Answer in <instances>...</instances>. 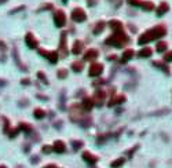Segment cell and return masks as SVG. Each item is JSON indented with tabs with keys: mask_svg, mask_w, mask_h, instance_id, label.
<instances>
[{
	"mask_svg": "<svg viewBox=\"0 0 172 168\" xmlns=\"http://www.w3.org/2000/svg\"><path fill=\"white\" fill-rule=\"evenodd\" d=\"M128 40H130V39H128V36L125 35L123 30H119V32H114L113 35H112L110 37L106 40V44L121 48V47H124L125 44L128 43Z\"/></svg>",
	"mask_w": 172,
	"mask_h": 168,
	"instance_id": "1",
	"label": "cell"
},
{
	"mask_svg": "<svg viewBox=\"0 0 172 168\" xmlns=\"http://www.w3.org/2000/svg\"><path fill=\"white\" fill-rule=\"evenodd\" d=\"M54 22H55V25L58 28H62L66 25V15H65V13L62 10H57L54 13Z\"/></svg>",
	"mask_w": 172,
	"mask_h": 168,
	"instance_id": "2",
	"label": "cell"
},
{
	"mask_svg": "<svg viewBox=\"0 0 172 168\" xmlns=\"http://www.w3.org/2000/svg\"><path fill=\"white\" fill-rule=\"evenodd\" d=\"M72 19L75 22H84L87 19V14L83 8H75L72 11Z\"/></svg>",
	"mask_w": 172,
	"mask_h": 168,
	"instance_id": "3",
	"label": "cell"
},
{
	"mask_svg": "<svg viewBox=\"0 0 172 168\" xmlns=\"http://www.w3.org/2000/svg\"><path fill=\"white\" fill-rule=\"evenodd\" d=\"M102 72H103V66H102V63L94 62V63H91V66H90L88 74H90L91 77H99L101 74H102Z\"/></svg>",
	"mask_w": 172,
	"mask_h": 168,
	"instance_id": "4",
	"label": "cell"
},
{
	"mask_svg": "<svg viewBox=\"0 0 172 168\" xmlns=\"http://www.w3.org/2000/svg\"><path fill=\"white\" fill-rule=\"evenodd\" d=\"M39 52H40V55H43V57L47 58L51 63H57V62H58V58L59 57H58V52H57V51H46V50L40 48Z\"/></svg>",
	"mask_w": 172,
	"mask_h": 168,
	"instance_id": "5",
	"label": "cell"
},
{
	"mask_svg": "<svg viewBox=\"0 0 172 168\" xmlns=\"http://www.w3.org/2000/svg\"><path fill=\"white\" fill-rule=\"evenodd\" d=\"M70 118H72L73 121H80L81 118V105H72V107H70Z\"/></svg>",
	"mask_w": 172,
	"mask_h": 168,
	"instance_id": "6",
	"label": "cell"
},
{
	"mask_svg": "<svg viewBox=\"0 0 172 168\" xmlns=\"http://www.w3.org/2000/svg\"><path fill=\"white\" fill-rule=\"evenodd\" d=\"M153 40H156V37H154V35H153V30L150 29V30H147L146 33H143V35L139 37L138 43L141 44V46H145V44L150 43V41H153Z\"/></svg>",
	"mask_w": 172,
	"mask_h": 168,
	"instance_id": "7",
	"label": "cell"
},
{
	"mask_svg": "<svg viewBox=\"0 0 172 168\" xmlns=\"http://www.w3.org/2000/svg\"><path fill=\"white\" fill-rule=\"evenodd\" d=\"M106 98V94L103 92V91H97V92L94 94V96H92V102H94V105H98V106H101V105L103 103V101H105Z\"/></svg>",
	"mask_w": 172,
	"mask_h": 168,
	"instance_id": "8",
	"label": "cell"
},
{
	"mask_svg": "<svg viewBox=\"0 0 172 168\" xmlns=\"http://www.w3.org/2000/svg\"><path fill=\"white\" fill-rule=\"evenodd\" d=\"M25 43H26V46L29 47V48H36L37 47V39L35 37L32 33H26V36H25Z\"/></svg>",
	"mask_w": 172,
	"mask_h": 168,
	"instance_id": "9",
	"label": "cell"
},
{
	"mask_svg": "<svg viewBox=\"0 0 172 168\" xmlns=\"http://www.w3.org/2000/svg\"><path fill=\"white\" fill-rule=\"evenodd\" d=\"M152 30H153V35H154L156 39L163 37V36H165V33H167V29H165L164 25H157V26L153 28Z\"/></svg>",
	"mask_w": 172,
	"mask_h": 168,
	"instance_id": "10",
	"label": "cell"
},
{
	"mask_svg": "<svg viewBox=\"0 0 172 168\" xmlns=\"http://www.w3.org/2000/svg\"><path fill=\"white\" fill-rule=\"evenodd\" d=\"M53 150L57 151V153H65L66 150V145H65L62 140H55L53 145Z\"/></svg>",
	"mask_w": 172,
	"mask_h": 168,
	"instance_id": "11",
	"label": "cell"
},
{
	"mask_svg": "<svg viewBox=\"0 0 172 168\" xmlns=\"http://www.w3.org/2000/svg\"><path fill=\"white\" fill-rule=\"evenodd\" d=\"M83 48H84V44H83V41H80V40H76L75 43H73V47H72V52L75 55H79V54H81L83 52Z\"/></svg>",
	"mask_w": 172,
	"mask_h": 168,
	"instance_id": "12",
	"label": "cell"
},
{
	"mask_svg": "<svg viewBox=\"0 0 172 168\" xmlns=\"http://www.w3.org/2000/svg\"><path fill=\"white\" fill-rule=\"evenodd\" d=\"M94 107V102H92V98H86L83 102H81V109L84 112H91V109Z\"/></svg>",
	"mask_w": 172,
	"mask_h": 168,
	"instance_id": "13",
	"label": "cell"
},
{
	"mask_svg": "<svg viewBox=\"0 0 172 168\" xmlns=\"http://www.w3.org/2000/svg\"><path fill=\"white\" fill-rule=\"evenodd\" d=\"M83 160L84 161H87L88 164H95V162L98 161V157L94 156L92 153H90V151H84L83 153Z\"/></svg>",
	"mask_w": 172,
	"mask_h": 168,
	"instance_id": "14",
	"label": "cell"
},
{
	"mask_svg": "<svg viewBox=\"0 0 172 168\" xmlns=\"http://www.w3.org/2000/svg\"><path fill=\"white\" fill-rule=\"evenodd\" d=\"M168 10H169L168 3L163 2V3H161V4L157 7V10H156V11H157V15H158V17H163L165 13H168Z\"/></svg>",
	"mask_w": 172,
	"mask_h": 168,
	"instance_id": "15",
	"label": "cell"
},
{
	"mask_svg": "<svg viewBox=\"0 0 172 168\" xmlns=\"http://www.w3.org/2000/svg\"><path fill=\"white\" fill-rule=\"evenodd\" d=\"M98 55H99V54H98V50L90 48L88 51L86 52V55H84V59H86V61H92V59H95Z\"/></svg>",
	"mask_w": 172,
	"mask_h": 168,
	"instance_id": "16",
	"label": "cell"
},
{
	"mask_svg": "<svg viewBox=\"0 0 172 168\" xmlns=\"http://www.w3.org/2000/svg\"><path fill=\"white\" fill-rule=\"evenodd\" d=\"M124 101H125V96H124V95L114 96V98H112L110 101H109L108 106H109V107H112V106H114V105H119V103H121V102H124Z\"/></svg>",
	"mask_w": 172,
	"mask_h": 168,
	"instance_id": "17",
	"label": "cell"
},
{
	"mask_svg": "<svg viewBox=\"0 0 172 168\" xmlns=\"http://www.w3.org/2000/svg\"><path fill=\"white\" fill-rule=\"evenodd\" d=\"M110 28L113 29V32H119V30H123V24L117 19H113L110 21Z\"/></svg>",
	"mask_w": 172,
	"mask_h": 168,
	"instance_id": "18",
	"label": "cell"
},
{
	"mask_svg": "<svg viewBox=\"0 0 172 168\" xmlns=\"http://www.w3.org/2000/svg\"><path fill=\"white\" fill-rule=\"evenodd\" d=\"M152 48L150 47H145V48H142L141 51H139V57L141 58H149L152 57Z\"/></svg>",
	"mask_w": 172,
	"mask_h": 168,
	"instance_id": "19",
	"label": "cell"
},
{
	"mask_svg": "<svg viewBox=\"0 0 172 168\" xmlns=\"http://www.w3.org/2000/svg\"><path fill=\"white\" fill-rule=\"evenodd\" d=\"M134 54H135V52H134V50H125L124 54H123L121 61H123V62H128V61L134 57Z\"/></svg>",
	"mask_w": 172,
	"mask_h": 168,
	"instance_id": "20",
	"label": "cell"
},
{
	"mask_svg": "<svg viewBox=\"0 0 172 168\" xmlns=\"http://www.w3.org/2000/svg\"><path fill=\"white\" fill-rule=\"evenodd\" d=\"M167 48H168V44H167L165 41H158V43L156 44V50H157V52H164Z\"/></svg>",
	"mask_w": 172,
	"mask_h": 168,
	"instance_id": "21",
	"label": "cell"
},
{
	"mask_svg": "<svg viewBox=\"0 0 172 168\" xmlns=\"http://www.w3.org/2000/svg\"><path fill=\"white\" fill-rule=\"evenodd\" d=\"M83 68H84V65H83V62H80V61H76V62H73V65H72V69L76 72V73L81 72Z\"/></svg>",
	"mask_w": 172,
	"mask_h": 168,
	"instance_id": "22",
	"label": "cell"
},
{
	"mask_svg": "<svg viewBox=\"0 0 172 168\" xmlns=\"http://www.w3.org/2000/svg\"><path fill=\"white\" fill-rule=\"evenodd\" d=\"M33 116H35L36 118H39V120H42V118L46 117V112H44L43 109H40V107H39V109H35Z\"/></svg>",
	"mask_w": 172,
	"mask_h": 168,
	"instance_id": "23",
	"label": "cell"
},
{
	"mask_svg": "<svg viewBox=\"0 0 172 168\" xmlns=\"http://www.w3.org/2000/svg\"><path fill=\"white\" fill-rule=\"evenodd\" d=\"M103 29H105V24H103L102 21L98 22V24L95 25V28H94V35H99V33L102 32Z\"/></svg>",
	"mask_w": 172,
	"mask_h": 168,
	"instance_id": "24",
	"label": "cell"
},
{
	"mask_svg": "<svg viewBox=\"0 0 172 168\" xmlns=\"http://www.w3.org/2000/svg\"><path fill=\"white\" fill-rule=\"evenodd\" d=\"M141 7L143 8L145 11H152V10H154V4H153L152 2H143Z\"/></svg>",
	"mask_w": 172,
	"mask_h": 168,
	"instance_id": "25",
	"label": "cell"
},
{
	"mask_svg": "<svg viewBox=\"0 0 172 168\" xmlns=\"http://www.w3.org/2000/svg\"><path fill=\"white\" fill-rule=\"evenodd\" d=\"M65 43H66V33H62L61 35V50H62V52H64V54H62V57H65Z\"/></svg>",
	"mask_w": 172,
	"mask_h": 168,
	"instance_id": "26",
	"label": "cell"
},
{
	"mask_svg": "<svg viewBox=\"0 0 172 168\" xmlns=\"http://www.w3.org/2000/svg\"><path fill=\"white\" fill-rule=\"evenodd\" d=\"M153 65H154L156 68H158V69H163V70L165 72V73H169V69L167 68V66H164V63H163V62H157V61H156V62H153Z\"/></svg>",
	"mask_w": 172,
	"mask_h": 168,
	"instance_id": "27",
	"label": "cell"
},
{
	"mask_svg": "<svg viewBox=\"0 0 172 168\" xmlns=\"http://www.w3.org/2000/svg\"><path fill=\"white\" fill-rule=\"evenodd\" d=\"M124 161H125L124 159H117V160H114V161L112 162V167H113V168H119V167H121V165L124 164Z\"/></svg>",
	"mask_w": 172,
	"mask_h": 168,
	"instance_id": "28",
	"label": "cell"
},
{
	"mask_svg": "<svg viewBox=\"0 0 172 168\" xmlns=\"http://www.w3.org/2000/svg\"><path fill=\"white\" fill-rule=\"evenodd\" d=\"M20 129H22V131H24V132H28V134H29V132H31V131H32V127H31V125H29V124H25V123H21V124H20Z\"/></svg>",
	"mask_w": 172,
	"mask_h": 168,
	"instance_id": "29",
	"label": "cell"
},
{
	"mask_svg": "<svg viewBox=\"0 0 172 168\" xmlns=\"http://www.w3.org/2000/svg\"><path fill=\"white\" fill-rule=\"evenodd\" d=\"M57 74H58L59 79H65V77L68 76V70L66 69H59V70L57 72Z\"/></svg>",
	"mask_w": 172,
	"mask_h": 168,
	"instance_id": "30",
	"label": "cell"
},
{
	"mask_svg": "<svg viewBox=\"0 0 172 168\" xmlns=\"http://www.w3.org/2000/svg\"><path fill=\"white\" fill-rule=\"evenodd\" d=\"M127 2L130 3L131 6H135V7H141L142 3H143V2H141V0H127Z\"/></svg>",
	"mask_w": 172,
	"mask_h": 168,
	"instance_id": "31",
	"label": "cell"
},
{
	"mask_svg": "<svg viewBox=\"0 0 172 168\" xmlns=\"http://www.w3.org/2000/svg\"><path fill=\"white\" fill-rule=\"evenodd\" d=\"M73 147H75V150H79V149L83 146V142H77V140H73Z\"/></svg>",
	"mask_w": 172,
	"mask_h": 168,
	"instance_id": "32",
	"label": "cell"
},
{
	"mask_svg": "<svg viewBox=\"0 0 172 168\" xmlns=\"http://www.w3.org/2000/svg\"><path fill=\"white\" fill-rule=\"evenodd\" d=\"M37 76H39V79L42 80L43 83H46V84H48V80L44 77V73H43V72H39V73H37Z\"/></svg>",
	"mask_w": 172,
	"mask_h": 168,
	"instance_id": "33",
	"label": "cell"
},
{
	"mask_svg": "<svg viewBox=\"0 0 172 168\" xmlns=\"http://www.w3.org/2000/svg\"><path fill=\"white\" fill-rule=\"evenodd\" d=\"M164 58H165V61H167V62H171V61H172V51L167 52V54H165V57H164Z\"/></svg>",
	"mask_w": 172,
	"mask_h": 168,
	"instance_id": "34",
	"label": "cell"
},
{
	"mask_svg": "<svg viewBox=\"0 0 172 168\" xmlns=\"http://www.w3.org/2000/svg\"><path fill=\"white\" fill-rule=\"evenodd\" d=\"M53 7H54V6L51 4V3H47V4H44V6L42 7V10H51Z\"/></svg>",
	"mask_w": 172,
	"mask_h": 168,
	"instance_id": "35",
	"label": "cell"
},
{
	"mask_svg": "<svg viewBox=\"0 0 172 168\" xmlns=\"http://www.w3.org/2000/svg\"><path fill=\"white\" fill-rule=\"evenodd\" d=\"M51 150H53L51 146H43V153H50Z\"/></svg>",
	"mask_w": 172,
	"mask_h": 168,
	"instance_id": "36",
	"label": "cell"
},
{
	"mask_svg": "<svg viewBox=\"0 0 172 168\" xmlns=\"http://www.w3.org/2000/svg\"><path fill=\"white\" fill-rule=\"evenodd\" d=\"M97 3H98V0H88V6H92V7H94Z\"/></svg>",
	"mask_w": 172,
	"mask_h": 168,
	"instance_id": "37",
	"label": "cell"
},
{
	"mask_svg": "<svg viewBox=\"0 0 172 168\" xmlns=\"http://www.w3.org/2000/svg\"><path fill=\"white\" fill-rule=\"evenodd\" d=\"M44 168H58L57 165H54V164H50V165H47V167H44Z\"/></svg>",
	"mask_w": 172,
	"mask_h": 168,
	"instance_id": "38",
	"label": "cell"
},
{
	"mask_svg": "<svg viewBox=\"0 0 172 168\" xmlns=\"http://www.w3.org/2000/svg\"><path fill=\"white\" fill-rule=\"evenodd\" d=\"M39 161V159H37V157H33V159H32V162H37Z\"/></svg>",
	"mask_w": 172,
	"mask_h": 168,
	"instance_id": "39",
	"label": "cell"
},
{
	"mask_svg": "<svg viewBox=\"0 0 172 168\" xmlns=\"http://www.w3.org/2000/svg\"><path fill=\"white\" fill-rule=\"evenodd\" d=\"M21 83H22V84H29V80H22Z\"/></svg>",
	"mask_w": 172,
	"mask_h": 168,
	"instance_id": "40",
	"label": "cell"
},
{
	"mask_svg": "<svg viewBox=\"0 0 172 168\" xmlns=\"http://www.w3.org/2000/svg\"><path fill=\"white\" fill-rule=\"evenodd\" d=\"M6 84V81H4V80H0V85H4Z\"/></svg>",
	"mask_w": 172,
	"mask_h": 168,
	"instance_id": "41",
	"label": "cell"
},
{
	"mask_svg": "<svg viewBox=\"0 0 172 168\" xmlns=\"http://www.w3.org/2000/svg\"><path fill=\"white\" fill-rule=\"evenodd\" d=\"M0 168H7V167H6V165H0Z\"/></svg>",
	"mask_w": 172,
	"mask_h": 168,
	"instance_id": "42",
	"label": "cell"
},
{
	"mask_svg": "<svg viewBox=\"0 0 172 168\" xmlns=\"http://www.w3.org/2000/svg\"><path fill=\"white\" fill-rule=\"evenodd\" d=\"M66 2H68V0H64V3H66Z\"/></svg>",
	"mask_w": 172,
	"mask_h": 168,
	"instance_id": "43",
	"label": "cell"
},
{
	"mask_svg": "<svg viewBox=\"0 0 172 168\" xmlns=\"http://www.w3.org/2000/svg\"><path fill=\"white\" fill-rule=\"evenodd\" d=\"M0 2H2V0H0Z\"/></svg>",
	"mask_w": 172,
	"mask_h": 168,
	"instance_id": "44",
	"label": "cell"
}]
</instances>
